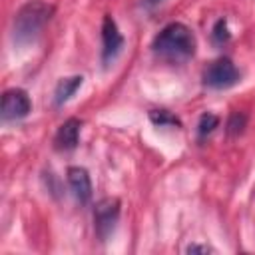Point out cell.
I'll return each instance as SVG.
<instances>
[{"instance_id": "cell-1", "label": "cell", "mask_w": 255, "mask_h": 255, "mask_svg": "<svg viewBox=\"0 0 255 255\" xmlns=\"http://www.w3.org/2000/svg\"><path fill=\"white\" fill-rule=\"evenodd\" d=\"M195 50H197L195 34L183 22L165 24L151 42V52L157 58L171 62V64L187 62L189 58L195 56Z\"/></svg>"}, {"instance_id": "cell-2", "label": "cell", "mask_w": 255, "mask_h": 255, "mask_svg": "<svg viewBox=\"0 0 255 255\" xmlns=\"http://www.w3.org/2000/svg\"><path fill=\"white\" fill-rule=\"evenodd\" d=\"M54 14V6L42 0H30L24 6H20V10L14 14V22H12V40L16 46H26L30 42H34L42 30L46 28V24L52 20Z\"/></svg>"}, {"instance_id": "cell-3", "label": "cell", "mask_w": 255, "mask_h": 255, "mask_svg": "<svg viewBox=\"0 0 255 255\" xmlns=\"http://www.w3.org/2000/svg\"><path fill=\"white\" fill-rule=\"evenodd\" d=\"M201 80H203V86L211 90H227V88H233L241 80V74L231 58L219 56L207 64Z\"/></svg>"}, {"instance_id": "cell-4", "label": "cell", "mask_w": 255, "mask_h": 255, "mask_svg": "<svg viewBox=\"0 0 255 255\" xmlns=\"http://www.w3.org/2000/svg\"><path fill=\"white\" fill-rule=\"evenodd\" d=\"M120 213H122V201L118 197H104V199L96 201V205H94V231L102 243H106L110 239V235L116 231V225L120 221Z\"/></svg>"}, {"instance_id": "cell-5", "label": "cell", "mask_w": 255, "mask_h": 255, "mask_svg": "<svg viewBox=\"0 0 255 255\" xmlns=\"http://www.w3.org/2000/svg\"><path fill=\"white\" fill-rule=\"evenodd\" d=\"M32 112V100L26 90L22 88H10L2 94V106L0 114L4 122H18L28 118Z\"/></svg>"}, {"instance_id": "cell-6", "label": "cell", "mask_w": 255, "mask_h": 255, "mask_svg": "<svg viewBox=\"0 0 255 255\" xmlns=\"http://www.w3.org/2000/svg\"><path fill=\"white\" fill-rule=\"evenodd\" d=\"M126 46V38L122 36L116 20L106 14L104 22H102V64L104 68H108L110 64L116 62V58L122 54Z\"/></svg>"}, {"instance_id": "cell-7", "label": "cell", "mask_w": 255, "mask_h": 255, "mask_svg": "<svg viewBox=\"0 0 255 255\" xmlns=\"http://www.w3.org/2000/svg\"><path fill=\"white\" fill-rule=\"evenodd\" d=\"M80 131H82V120L68 118L54 135V149L56 151H74L80 143Z\"/></svg>"}, {"instance_id": "cell-8", "label": "cell", "mask_w": 255, "mask_h": 255, "mask_svg": "<svg viewBox=\"0 0 255 255\" xmlns=\"http://www.w3.org/2000/svg\"><path fill=\"white\" fill-rule=\"evenodd\" d=\"M66 179L70 185V191L80 203H88L92 199V179L86 167L82 165H70L66 171Z\"/></svg>"}, {"instance_id": "cell-9", "label": "cell", "mask_w": 255, "mask_h": 255, "mask_svg": "<svg viewBox=\"0 0 255 255\" xmlns=\"http://www.w3.org/2000/svg\"><path fill=\"white\" fill-rule=\"evenodd\" d=\"M82 84H84V76H80V74L62 78L56 84V88H54V106L56 108H62L66 102H70L72 96L82 88Z\"/></svg>"}, {"instance_id": "cell-10", "label": "cell", "mask_w": 255, "mask_h": 255, "mask_svg": "<svg viewBox=\"0 0 255 255\" xmlns=\"http://www.w3.org/2000/svg\"><path fill=\"white\" fill-rule=\"evenodd\" d=\"M147 118L157 128H175V129L181 128V120L175 114H171L169 110H149Z\"/></svg>"}, {"instance_id": "cell-11", "label": "cell", "mask_w": 255, "mask_h": 255, "mask_svg": "<svg viewBox=\"0 0 255 255\" xmlns=\"http://www.w3.org/2000/svg\"><path fill=\"white\" fill-rule=\"evenodd\" d=\"M247 128V114L245 112H231L225 124V131L229 137H237L245 131Z\"/></svg>"}, {"instance_id": "cell-12", "label": "cell", "mask_w": 255, "mask_h": 255, "mask_svg": "<svg viewBox=\"0 0 255 255\" xmlns=\"http://www.w3.org/2000/svg\"><path fill=\"white\" fill-rule=\"evenodd\" d=\"M215 128H219V118L211 112H205L199 116V122H197V137L199 139H205L207 135H211L215 131Z\"/></svg>"}, {"instance_id": "cell-13", "label": "cell", "mask_w": 255, "mask_h": 255, "mask_svg": "<svg viewBox=\"0 0 255 255\" xmlns=\"http://www.w3.org/2000/svg\"><path fill=\"white\" fill-rule=\"evenodd\" d=\"M211 40L215 46H225L229 40H231V32H229V24H227V18H219L213 28H211Z\"/></svg>"}, {"instance_id": "cell-14", "label": "cell", "mask_w": 255, "mask_h": 255, "mask_svg": "<svg viewBox=\"0 0 255 255\" xmlns=\"http://www.w3.org/2000/svg\"><path fill=\"white\" fill-rule=\"evenodd\" d=\"M185 253H215V249L207 243H189L185 247Z\"/></svg>"}, {"instance_id": "cell-15", "label": "cell", "mask_w": 255, "mask_h": 255, "mask_svg": "<svg viewBox=\"0 0 255 255\" xmlns=\"http://www.w3.org/2000/svg\"><path fill=\"white\" fill-rule=\"evenodd\" d=\"M163 0H141V6L143 8H153V6H157V4H161Z\"/></svg>"}]
</instances>
